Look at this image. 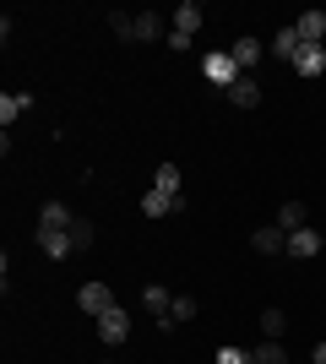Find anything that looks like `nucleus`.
<instances>
[{"label":"nucleus","mask_w":326,"mask_h":364,"mask_svg":"<svg viewBox=\"0 0 326 364\" xmlns=\"http://www.w3.org/2000/svg\"><path fill=\"white\" fill-rule=\"evenodd\" d=\"M202 76L212 82V87H234L239 82V65H234V55H223V49H212V55H202Z\"/></svg>","instance_id":"nucleus-1"},{"label":"nucleus","mask_w":326,"mask_h":364,"mask_svg":"<svg viewBox=\"0 0 326 364\" xmlns=\"http://www.w3.org/2000/svg\"><path fill=\"white\" fill-rule=\"evenodd\" d=\"M77 304L98 321V316H109V310H114V294H109V283H98V277H93V283H82V289H77Z\"/></svg>","instance_id":"nucleus-2"},{"label":"nucleus","mask_w":326,"mask_h":364,"mask_svg":"<svg viewBox=\"0 0 326 364\" xmlns=\"http://www.w3.org/2000/svg\"><path fill=\"white\" fill-rule=\"evenodd\" d=\"M125 337H131V316H125L120 304H114L109 316H98V343H109V348H120Z\"/></svg>","instance_id":"nucleus-3"},{"label":"nucleus","mask_w":326,"mask_h":364,"mask_svg":"<svg viewBox=\"0 0 326 364\" xmlns=\"http://www.w3.org/2000/svg\"><path fill=\"white\" fill-rule=\"evenodd\" d=\"M250 250H256V256H288V234H283L278 223H266V228L250 234Z\"/></svg>","instance_id":"nucleus-4"},{"label":"nucleus","mask_w":326,"mask_h":364,"mask_svg":"<svg viewBox=\"0 0 326 364\" xmlns=\"http://www.w3.org/2000/svg\"><path fill=\"white\" fill-rule=\"evenodd\" d=\"M38 250H44V256H55V261L77 256V245H71V228H38Z\"/></svg>","instance_id":"nucleus-5"},{"label":"nucleus","mask_w":326,"mask_h":364,"mask_svg":"<svg viewBox=\"0 0 326 364\" xmlns=\"http://www.w3.org/2000/svg\"><path fill=\"white\" fill-rule=\"evenodd\" d=\"M288 256H294V261H315V256H321V234H315L310 223L294 228V234H288Z\"/></svg>","instance_id":"nucleus-6"},{"label":"nucleus","mask_w":326,"mask_h":364,"mask_svg":"<svg viewBox=\"0 0 326 364\" xmlns=\"http://www.w3.org/2000/svg\"><path fill=\"white\" fill-rule=\"evenodd\" d=\"M169 28L185 33V38H196V33H202V6H196V0H180V6H174V16H169Z\"/></svg>","instance_id":"nucleus-7"},{"label":"nucleus","mask_w":326,"mask_h":364,"mask_svg":"<svg viewBox=\"0 0 326 364\" xmlns=\"http://www.w3.org/2000/svg\"><path fill=\"white\" fill-rule=\"evenodd\" d=\"M180 207H185V196H169V191H147L141 196V218H169Z\"/></svg>","instance_id":"nucleus-8"},{"label":"nucleus","mask_w":326,"mask_h":364,"mask_svg":"<svg viewBox=\"0 0 326 364\" xmlns=\"http://www.w3.org/2000/svg\"><path fill=\"white\" fill-rule=\"evenodd\" d=\"M141 304H147V316H153L158 326H163V321H169V304H174V294L163 289V283H147V294H141Z\"/></svg>","instance_id":"nucleus-9"},{"label":"nucleus","mask_w":326,"mask_h":364,"mask_svg":"<svg viewBox=\"0 0 326 364\" xmlns=\"http://www.w3.org/2000/svg\"><path fill=\"white\" fill-rule=\"evenodd\" d=\"M229 104L234 109H256L261 104V82H256V76H239V82L229 87Z\"/></svg>","instance_id":"nucleus-10"},{"label":"nucleus","mask_w":326,"mask_h":364,"mask_svg":"<svg viewBox=\"0 0 326 364\" xmlns=\"http://www.w3.org/2000/svg\"><path fill=\"white\" fill-rule=\"evenodd\" d=\"M294 71H299V76H321V71H326V44H305V49L294 55Z\"/></svg>","instance_id":"nucleus-11"},{"label":"nucleus","mask_w":326,"mask_h":364,"mask_svg":"<svg viewBox=\"0 0 326 364\" xmlns=\"http://www.w3.org/2000/svg\"><path fill=\"white\" fill-rule=\"evenodd\" d=\"M169 16H158V11H141L136 16V38H141V44H153V38H169Z\"/></svg>","instance_id":"nucleus-12"},{"label":"nucleus","mask_w":326,"mask_h":364,"mask_svg":"<svg viewBox=\"0 0 326 364\" xmlns=\"http://www.w3.org/2000/svg\"><path fill=\"white\" fill-rule=\"evenodd\" d=\"M294 33H299V44H321L326 38V11H305L294 22Z\"/></svg>","instance_id":"nucleus-13"},{"label":"nucleus","mask_w":326,"mask_h":364,"mask_svg":"<svg viewBox=\"0 0 326 364\" xmlns=\"http://www.w3.org/2000/svg\"><path fill=\"white\" fill-rule=\"evenodd\" d=\"M71 223H77V213H71L65 201H44V207H38V228H71Z\"/></svg>","instance_id":"nucleus-14"},{"label":"nucleus","mask_w":326,"mask_h":364,"mask_svg":"<svg viewBox=\"0 0 326 364\" xmlns=\"http://www.w3.org/2000/svg\"><path fill=\"white\" fill-rule=\"evenodd\" d=\"M28 109H33V92H6V98H0V125L11 131V120H22Z\"/></svg>","instance_id":"nucleus-15"},{"label":"nucleus","mask_w":326,"mask_h":364,"mask_svg":"<svg viewBox=\"0 0 326 364\" xmlns=\"http://www.w3.org/2000/svg\"><path fill=\"white\" fill-rule=\"evenodd\" d=\"M234 65H239V71H256V65H261V38H250V33H245V38H239V44H234Z\"/></svg>","instance_id":"nucleus-16"},{"label":"nucleus","mask_w":326,"mask_h":364,"mask_svg":"<svg viewBox=\"0 0 326 364\" xmlns=\"http://www.w3.org/2000/svg\"><path fill=\"white\" fill-rule=\"evenodd\" d=\"M305 223H310V218H305V201H283L278 207V228L283 234H294V228H305Z\"/></svg>","instance_id":"nucleus-17"},{"label":"nucleus","mask_w":326,"mask_h":364,"mask_svg":"<svg viewBox=\"0 0 326 364\" xmlns=\"http://www.w3.org/2000/svg\"><path fill=\"white\" fill-rule=\"evenodd\" d=\"M299 49H305V44H299L294 28H278V33H272V55H278V60H294Z\"/></svg>","instance_id":"nucleus-18"},{"label":"nucleus","mask_w":326,"mask_h":364,"mask_svg":"<svg viewBox=\"0 0 326 364\" xmlns=\"http://www.w3.org/2000/svg\"><path fill=\"white\" fill-rule=\"evenodd\" d=\"M180 185H185L180 164H158V174H153V191H169V196H180Z\"/></svg>","instance_id":"nucleus-19"},{"label":"nucleus","mask_w":326,"mask_h":364,"mask_svg":"<svg viewBox=\"0 0 326 364\" xmlns=\"http://www.w3.org/2000/svg\"><path fill=\"white\" fill-rule=\"evenodd\" d=\"M180 321H196V299H190V294H174V304H169V321H163V332H174Z\"/></svg>","instance_id":"nucleus-20"},{"label":"nucleus","mask_w":326,"mask_h":364,"mask_svg":"<svg viewBox=\"0 0 326 364\" xmlns=\"http://www.w3.org/2000/svg\"><path fill=\"white\" fill-rule=\"evenodd\" d=\"M283 332H288V316H283L278 304H266V310H261V337H272V343H283Z\"/></svg>","instance_id":"nucleus-21"},{"label":"nucleus","mask_w":326,"mask_h":364,"mask_svg":"<svg viewBox=\"0 0 326 364\" xmlns=\"http://www.w3.org/2000/svg\"><path fill=\"white\" fill-rule=\"evenodd\" d=\"M250 364H294V359H288V348H283V343H272V337H266L261 348H250Z\"/></svg>","instance_id":"nucleus-22"},{"label":"nucleus","mask_w":326,"mask_h":364,"mask_svg":"<svg viewBox=\"0 0 326 364\" xmlns=\"http://www.w3.org/2000/svg\"><path fill=\"white\" fill-rule=\"evenodd\" d=\"M71 245H77V250H93L98 245V223L93 218H77V223H71Z\"/></svg>","instance_id":"nucleus-23"},{"label":"nucleus","mask_w":326,"mask_h":364,"mask_svg":"<svg viewBox=\"0 0 326 364\" xmlns=\"http://www.w3.org/2000/svg\"><path fill=\"white\" fill-rule=\"evenodd\" d=\"M109 28H114V38L136 44V16H131V11H109Z\"/></svg>","instance_id":"nucleus-24"},{"label":"nucleus","mask_w":326,"mask_h":364,"mask_svg":"<svg viewBox=\"0 0 326 364\" xmlns=\"http://www.w3.org/2000/svg\"><path fill=\"white\" fill-rule=\"evenodd\" d=\"M217 364H250V353L234 348V343H223V348H217Z\"/></svg>","instance_id":"nucleus-25"},{"label":"nucleus","mask_w":326,"mask_h":364,"mask_svg":"<svg viewBox=\"0 0 326 364\" xmlns=\"http://www.w3.org/2000/svg\"><path fill=\"white\" fill-rule=\"evenodd\" d=\"M310 364H326V343H315V353H310Z\"/></svg>","instance_id":"nucleus-26"}]
</instances>
